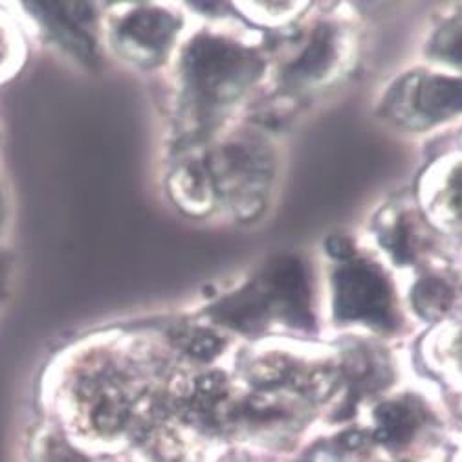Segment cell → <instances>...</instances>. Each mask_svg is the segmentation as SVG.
Here are the masks:
<instances>
[{"label": "cell", "instance_id": "obj_1", "mask_svg": "<svg viewBox=\"0 0 462 462\" xmlns=\"http://www.w3.org/2000/svg\"><path fill=\"white\" fill-rule=\"evenodd\" d=\"M145 356L118 332L78 343L57 360L48 394L63 431L81 448L105 453L140 435L147 413Z\"/></svg>", "mask_w": 462, "mask_h": 462}, {"label": "cell", "instance_id": "obj_2", "mask_svg": "<svg viewBox=\"0 0 462 462\" xmlns=\"http://www.w3.org/2000/svg\"><path fill=\"white\" fill-rule=\"evenodd\" d=\"M309 296L303 264L296 259H277L255 282L218 303L213 312L218 319L245 330H255L272 312L279 310L291 316L292 323L307 325Z\"/></svg>", "mask_w": 462, "mask_h": 462}, {"label": "cell", "instance_id": "obj_3", "mask_svg": "<svg viewBox=\"0 0 462 462\" xmlns=\"http://www.w3.org/2000/svg\"><path fill=\"white\" fill-rule=\"evenodd\" d=\"M106 48L134 67H156L172 48L180 19L162 6H114L99 19Z\"/></svg>", "mask_w": 462, "mask_h": 462}, {"label": "cell", "instance_id": "obj_4", "mask_svg": "<svg viewBox=\"0 0 462 462\" xmlns=\"http://www.w3.org/2000/svg\"><path fill=\"white\" fill-rule=\"evenodd\" d=\"M254 57L215 37H197L182 55L186 92L199 105H218L236 97L252 79Z\"/></svg>", "mask_w": 462, "mask_h": 462}, {"label": "cell", "instance_id": "obj_5", "mask_svg": "<svg viewBox=\"0 0 462 462\" xmlns=\"http://www.w3.org/2000/svg\"><path fill=\"white\" fill-rule=\"evenodd\" d=\"M334 310L343 321L393 327V292L383 273L365 261L343 264L334 277Z\"/></svg>", "mask_w": 462, "mask_h": 462}, {"label": "cell", "instance_id": "obj_6", "mask_svg": "<svg viewBox=\"0 0 462 462\" xmlns=\"http://www.w3.org/2000/svg\"><path fill=\"white\" fill-rule=\"evenodd\" d=\"M411 118L424 124L446 120L462 110V81L444 76L417 78L411 85Z\"/></svg>", "mask_w": 462, "mask_h": 462}, {"label": "cell", "instance_id": "obj_7", "mask_svg": "<svg viewBox=\"0 0 462 462\" xmlns=\"http://www.w3.org/2000/svg\"><path fill=\"white\" fill-rule=\"evenodd\" d=\"M28 462H116L105 453L85 449L61 430L41 428L28 449Z\"/></svg>", "mask_w": 462, "mask_h": 462}, {"label": "cell", "instance_id": "obj_8", "mask_svg": "<svg viewBox=\"0 0 462 462\" xmlns=\"http://www.w3.org/2000/svg\"><path fill=\"white\" fill-rule=\"evenodd\" d=\"M26 41L17 21L0 10V83L10 79L24 63Z\"/></svg>", "mask_w": 462, "mask_h": 462}, {"label": "cell", "instance_id": "obj_9", "mask_svg": "<svg viewBox=\"0 0 462 462\" xmlns=\"http://www.w3.org/2000/svg\"><path fill=\"white\" fill-rule=\"evenodd\" d=\"M334 39L328 32H318L310 42V46L301 53L298 63H294L291 76L292 79H309L318 78L325 72L334 60Z\"/></svg>", "mask_w": 462, "mask_h": 462}, {"label": "cell", "instance_id": "obj_10", "mask_svg": "<svg viewBox=\"0 0 462 462\" xmlns=\"http://www.w3.org/2000/svg\"><path fill=\"white\" fill-rule=\"evenodd\" d=\"M415 307L428 318H439L451 307L449 286L439 279H428L415 288Z\"/></svg>", "mask_w": 462, "mask_h": 462}, {"label": "cell", "instance_id": "obj_11", "mask_svg": "<svg viewBox=\"0 0 462 462\" xmlns=\"http://www.w3.org/2000/svg\"><path fill=\"white\" fill-rule=\"evenodd\" d=\"M437 48L448 61L462 65V23H457L455 26L446 28L439 35Z\"/></svg>", "mask_w": 462, "mask_h": 462}]
</instances>
